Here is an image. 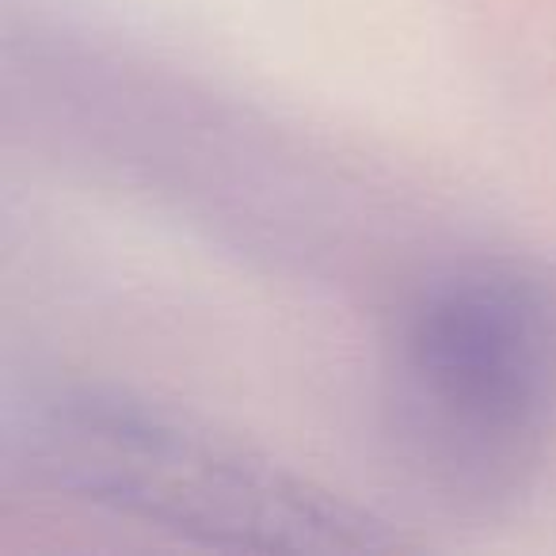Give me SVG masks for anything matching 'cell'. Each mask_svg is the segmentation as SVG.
Wrapping results in <instances>:
<instances>
[{
    "label": "cell",
    "instance_id": "cell-1",
    "mask_svg": "<svg viewBox=\"0 0 556 556\" xmlns=\"http://www.w3.org/2000/svg\"><path fill=\"white\" fill-rule=\"evenodd\" d=\"M386 412L396 454L439 500H515L556 427L553 278L522 260L427 278L389 340Z\"/></svg>",
    "mask_w": 556,
    "mask_h": 556
},
{
    "label": "cell",
    "instance_id": "cell-2",
    "mask_svg": "<svg viewBox=\"0 0 556 556\" xmlns=\"http://www.w3.org/2000/svg\"><path fill=\"white\" fill-rule=\"evenodd\" d=\"M27 457L54 488L156 530L252 553H386L404 541L325 488L123 393L42 404Z\"/></svg>",
    "mask_w": 556,
    "mask_h": 556
}]
</instances>
